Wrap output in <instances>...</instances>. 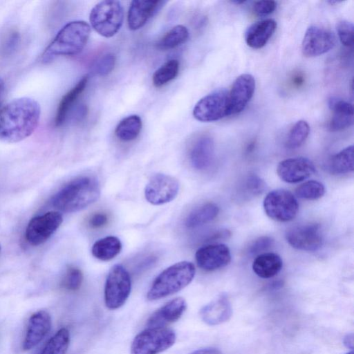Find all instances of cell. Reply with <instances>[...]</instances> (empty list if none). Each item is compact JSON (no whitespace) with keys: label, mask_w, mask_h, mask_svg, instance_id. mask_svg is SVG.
I'll use <instances>...</instances> for the list:
<instances>
[{"label":"cell","mask_w":354,"mask_h":354,"mask_svg":"<svg viewBox=\"0 0 354 354\" xmlns=\"http://www.w3.org/2000/svg\"><path fill=\"white\" fill-rule=\"evenodd\" d=\"M266 188L265 182L257 175H250L245 181V192L251 196L261 194Z\"/></svg>","instance_id":"38"},{"label":"cell","mask_w":354,"mask_h":354,"mask_svg":"<svg viewBox=\"0 0 354 354\" xmlns=\"http://www.w3.org/2000/svg\"><path fill=\"white\" fill-rule=\"evenodd\" d=\"M263 205L267 216L280 222L292 221L297 216L299 209L295 196L283 189L270 192L264 198Z\"/></svg>","instance_id":"8"},{"label":"cell","mask_w":354,"mask_h":354,"mask_svg":"<svg viewBox=\"0 0 354 354\" xmlns=\"http://www.w3.org/2000/svg\"><path fill=\"white\" fill-rule=\"evenodd\" d=\"M116 58L112 53L103 55L98 59L93 67V72L99 76H106L111 73L115 64Z\"/></svg>","instance_id":"36"},{"label":"cell","mask_w":354,"mask_h":354,"mask_svg":"<svg viewBox=\"0 0 354 354\" xmlns=\"http://www.w3.org/2000/svg\"><path fill=\"white\" fill-rule=\"evenodd\" d=\"M179 62L177 59H170L158 68L152 76V82L156 87H160L173 80L178 75Z\"/></svg>","instance_id":"32"},{"label":"cell","mask_w":354,"mask_h":354,"mask_svg":"<svg viewBox=\"0 0 354 354\" xmlns=\"http://www.w3.org/2000/svg\"><path fill=\"white\" fill-rule=\"evenodd\" d=\"M4 87V82L3 80L0 77V94L1 93Z\"/></svg>","instance_id":"45"},{"label":"cell","mask_w":354,"mask_h":354,"mask_svg":"<svg viewBox=\"0 0 354 354\" xmlns=\"http://www.w3.org/2000/svg\"><path fill=\"white\" fill-rule=\"evenodd\" d=\"M189 37L187 28L183 25H177L170 29L157 42L156 47L160 50H169L185 43Z\"/></svg>","instance_id":"30"},{"label":"cell","mask_w":354,"mask_h":354,"mask_svg":"<svg viewBox=\"0 0 354 354\" xmlns=\"http://www.w3.org/2000/svg\"><path fill=\"white\" fill-rule=\"evenodd\" d=\"M245 2V1H231V3H236V4H241V3H244Z\"/></svg>","instance_id":"46"},{"label":"cell","mask_w":354,"mask_h":354,"mask_svg":"<svg viewBox=\"0 0 354 354\" xmlns=\"http://www.w3.org/2000/svg\"><path fill=\"white\" fill-rule=\"evenodd\" d=\"M276 28L277 23L272 19H266L254 22L245 31V42L252 48H261L268 43Z\"/></svg>","instance_id":"22"},{"label":"cell","mask_w":354,"mask_h":354,"mask_svg":"<svg viewBox=\"0 0 354 354\" xmlns=\"http://www.w3.org/2000/svg\"><path fill=\"white\" fill-rule=\"evenodd\" d=\"M336 43L334 33L324 28L311 26L304 34L301 51L304 56L313 57L323 55L332 49Z\"/></svg>","instance_id":"13"},{"label":"cell","mask_w":354,"mask_h":354,"mask_svg":"<svg viewBox=\"0 0 354 354\" xmlns=\"http://www.w3.org/2000/svg\"><path fill=\"white\" fill-rule=\"evenodd\" d=\"M51 327V318L46 310H39L31 315L28 320L25 338L24 350L37 346L48 334Z\"/></svg>","instance_id":"17"},{"label":"cell","mask_w":354,"mask_h":354,"mask_svg":"<svg viewBox=\"0 0 354 354\" xmlns=\"http://www.w3.org/2000/svg\"><path fill=\"white\" fill-rule=\"evenodd\" d=\"M315 171L313 162L307 158H290L281 161L277 168L279 177L284 182L295 183L307 179Z\"/></svg>","instance_id":"16"},{"label":"cell","mask_w":354,"mask_h":354,"mask_svg":"<svg viewBox=\"0 0 354 354\" xmlns=\"http://www.w3.org/2000/svg\"><path fill=\"white\" fill-rule=\"evenodd\" d=\"M122 250L120 240L114 236H108L96 241L91 252L94 257L101 261H109L115 258Z\"/></svg>","instance_id":"26"},{"label":"cell","mask_w":354,"mask_h":354,"mask_svg":"<svg viewBox=\"0 0 354 354\" xmlns=\"http://www.w3.org/2000/svg\"><path fill=\"white\" fill-rule=\"evenodd\" d=\"M83 281L82 271L73 266L67 268L66 273L62 280L61 286L68 290H77L80 288Z\"/></svg>","instance_id":"35"},{"label":"cell","mask_w":354,"mask_h":354,"mask_svg":"<svg viewBox=\"0 0 354 354\" xmlns=\"http://www.w3.org/2000/svg\"><path fill=\"white\" fill-rule=\"evenodd\" d=\"M195 273L192 262L183 261L171 265L154 279L147 292V299H160L180 291L192 282Z\"/></svg>","instance_id":"4"},{"label":"cell","mask_w":354,"mask_h":354,"mask_svg":"<svg viewBox=\"0 0 354 354\" xmlns=\"http://www.w3.org/2000/svg\"><path fill=\"white\" fill-rule=\"evenodd\" d=\"M330 173L340 175L353 171V146L350 145L335 154L328 164Z\"/></svg>","instance_id":"29"},{"label":"cell","mask_w":354,"mask_h":354,"mask_svg":"<svg viewBox=\"0 0 354 354\" xmlns=\"http://www.w3.org/2000/svg\"><path fill=\"white\" fill-rule=\"evenodd\" d=\"M91 27L84 21H73L57 32L41 56V62L48 63L59 56L74 55L86 46Z\"/></svg>","instance_id":"3"},{"label":"cell","mask_w":354,"mask_h":354,"mask_svg":"<svg viewBox=\"0 0 354 354\" xmlns=\"http://www.w3.org/2000/svg\"><path fill=\"white\" fill-rule=\"evenodd\" d=\"M219 212V207L213 203H207L193 209L187 216L185 225L195 228L214 220Z\"/></svg>","instance_id":"27"},{"label":"cell","mask_w":354,"mask_h":354,"mask_svg":"<svg viewBox=\"0 0 354 354\" xmlns=\"http://www.w3.org/2000/svg\"><path fill=\"white\" fill-rule=\"evenodd\" d=\"M176 339V333L171 328L147 327L134 337L131 354H158L171 347Z\"/></svg>","instance_id":"6"},{"label":"cell","mask_w":354,"mask_h":354,"mask_svg":"<svg viewBox=\"0 0 354 354\" xmlns=\"http://www.w3.org/2000/svg\"><path fill=\"white\" fill-rule=\"evenodd\" d=\"M100 195L97 179L83 176L71 180L59 190L52 198V205L64 212H75L96 201Z\"/></svg>","instance_id":"2"},{"label":"cell","mask_w":354,"mask_h":354,"mask_svg":"<svg viewBox=\"0 0 354 354\" xmlns=\"http://www.w3.org/2000/svg\"><path fill=\"white\" fill-rule=\"evenodd\" d=\"M328 105L332 111L328 126L330 131H342L353 124V108L351 103L333 97L329 100Z\"/></svg>","instance_id":"21"},{"label":"cell","mask_w":354,"mask_h":354,"mask_svg":"<svg viewBox=\"0 0 354 354\" xmlns=\"http://www.w3.org/2000/svg\"><path fill=\"white\" fill-rule=\"evenodd\" d=\"M293 81L294 84H295L296 85H300L303 83L304 81L303 76L299 74H297L294 77Z\"/></svg>","instance_id":"44"},{"label":"cell","mask_w":354,"mask_h":354,"mask_svg":"<svg viewBox=\"0 0 354 354\" xmlns=\"http://www.w3.org/2000/svg\"><path fill=\"white\" fill-rule=\"evenodd\" d=\"M41 108L34 99H14L0 111V140L15 143L29 137L37 129Z\"/></svg>","instance_id":"1"},{"label":"cell","mask_w":354,"mask_h":354,"mask_svg":"<svg viewBox=\"0 0 354 354\" xmlns=\"http://www.w3.org/2000/svg\"><path fill=\"white\" fill-rule=\"evenodd\" d=\"M344 344L347 347L353 348V334H348L344 339Z\"/></svg>","instance_id":"43"},{"label":"cell","mask_w":354,"mask_h":354,"mask_svg":"<svg viewBox=\"0 0 354 354\" xmlns=\"http://www.w3.org/2000/svg\"><path fill=\"white\" fill-rule=\"evenodd\" d=\"M195 259L199 268L206 271H213L228 265L231 261V254L226 245L214 243L198 248Z\"/></svg>","instance_id":"15"},{"label":"cell","mask_w":354,"mask_h":354,"mask_svg":"<svg viewBox=\"0 0 354 354\" xmlns=\"http://www.w3.org/2000/svg\"><path fill=\"white\" fill-rule=\"evenodd\" d=\"M283 261L280 256L274 252L258 254L252 263V270L261 278L268 279L275 276L281 270Z\"/></svg>","instance_id":"24"},{"label":"cell","mask_w":354,"mask_h":354,"mask_svg":"<svg viewBox=\"0 0 354 354\" xmlns=\"http://www.w3.org/2000/svg\"><path fill=\"white\" fill-rule=\"evenodd\" d=\"M187 308L183 297H176L156 310L147 322L148 327L165 326L180 318Z\"/></svg>","instance_id":"20"},{"label":"cell","mask_w":354,"mask_h":354,"mask_svg":"<svg viewBox=\"0 0 354 354\" xmlns=\"http://www.w3.org/2000/svg\"><path fill=\"white\" fill-rule=\"evenodd\" d=\"M325 193L324 185L317 180H308L300 185L295 189L297 197L306 200H316Z\"/></svg>","instance_id":"34"},{"label":"cell","mask_w":354,"mask_h":354,"mask_svg":"<svg viewBox=\"0 0 354 354\" xmlns=\"http://www.w3.org/2000/svg\"><path fill=\"white\" fill-rule=\"evenodd\" d=\"M179 186L178 180L174 177L158 173L153 175L146 185L145 197L152 205H163L176 197Z\"/></svg>","instance_id":"11"},{"label":"cell","mask_w":354,"mask_h":354,"mask_svg":"<svg viewBox=\"0 0 354 354\" xmlns=\"http://www.w3.org/2000/svg\"><path fill=\"white\" fill-rule=\"evenodd\" d=\"M0 252H1V245H0Z\"/></svg>","instance_id":"48"},{"label":"cell","mask_w":354,"mask_h":354,"mask_svg":"<svg viewBox=\"0 0 354 354\" xmlns=\"http://www.w3.org/2000/svg\"><path fill=\"white\" fill-rule=\"evenodd\" d=\"M69 342V331L62 328L48 341L40 354H66Z\"/></svg>","instance_id":"31"},{"label":"cell","mask_w":354,"mask_h":354,"mask_svg":"<svg viewBox=\"0 0 354 354\" xmlns=\"http://www.w3.org/2000/svg\"><path fill=\"white\" fill-rule=\"evenodd\" d=\"M276 7L274 1H258L253 5V11L258 15L264 16L272 13Z\"/></svg>","instance_id":"40"},{"label":"cell","mask_w":354,"mask_h":354,"mask_svg":"<svg viewBox=\"0 0 354 354\" xmlns=\"http://www.w3.org/2000/svg\"><path fill=\"white\" fill-rule=\"evenodd\" d=\"M190 354H222L221 352L217 348H205L195 351Z\"/></svg>","instance_id":"42"},{"label":"cell","mask_w":354,"mask_h":354,"mask_svg":"<svg viewBox=\"0 0 354 354\" xmlns=\"http://www.w3.org/2000/svg\"><path fill=\"white\" fill-rule=\"evenodd\" d=\"M353 24L347 20H341L336 25V30L341 43L346 47L353 45Z\"/></svg>","instance_id":"37"},{"label":"cell","mask_w":354,"mask_h":354,"mask_svg":"<svg viewBox=\"0 0 354 354\" xmlns=\"http://www.w3.org/2000/svg\"><path fill=\"white\" fill-rule=\"evenodd\" d=\"M214 155V140L208 135L197 137L192 144L189 153L192 167L198 170L207 169L211 165Z\"/></svg>","instance_id":"19"},{"label":"cell","mask_w":354,"mask_h":354,"mask_svg":"<svg viewBox=\"0 0 354 354\" xmlns=\"http://www.w3.org/2000/svg\"><path fill=\"white\" fill-rule=\"evenodd\" d=\"M131 289L129 272L120 265L113 266L109 272L104 286V302L111 310L122 306L127 300Z\"/></svg>","instance_id":"7"},{"label":"cell","mask_w":354,"mask_h":354,"mask_svg":"<svg viewBox=\"0 0 354 354\" xmlns=\"http://www.w3.org/2000/svg\"><path fill=\"white\" fill-rule=\"evenodd\" d=\"M199 314L205 323L214 326L227 321L230 317L232 308L227 297L221 295L203 306Z\"/></svg>","instance_id":"23"},{"label":"cell","mask_w":354,"mask_h":354,"mask_svg":"<svg viewBox=\"0 0 354 354\" xmlns=\"http://www.w3.org/2000/svg\"><path fill=\"white\" fill-rule=\"evenodd\" d=\"M108 217L104 213L94 214L89 219L88 223L93 228H99L106 224Z\"/></svg>","instance_id":"41"},{"label":"cell","mask_w":354,"mask_h":354,"mask_svg":"<svg viewBox=\"0 0 354 354\" xmlns=\"http://www.w3.org/2000/svg\"><path fill=\"white\" fill-rule=\"evenodd\" d=\"M273 240L269 236H261L256 239L249 247L248 252L251 254H259L270 248Z\"/></svg>","instance_id":"39"},{"label":"cell","mask_w":354,"mask_h":354,"mask_svg":"<svg viewBox=\"0 0 354 354\" xmlns=\"http://www.w3.org/2000/svg\"><path fill=\"white\" fill-rule=\"evenodd\" d=\"M142 129V120L138 115H131L120 121L115 129V136L121 141L136 139Z\"/></svg>","instance_id":"28"},{"label":"cell","mask_w":354,"mask_h":354,"mask_svg":"<svg viewBox=\"0 0 354 354\" xmlns=\"http://www.w3.org/2000/svg\"><path fill=\"white\" fill-rule=\"evenodd\" d=\"M346 354H353V351H351L350 353H348Z\"/></svg>","instance_id":"47"},{"label":"cell","mask_w":354,"mask_h":354,"mask_svg":"<svg viewBox=\"0 0 354 354\" xmlns=\"http://www.w3.org/2000/svg\"><path fill=\"white\" fill-rule=\"evenodd\" d=\"M286 239L292 248L304 251H316L323 243L322 228L318 223L292 227L287 230Z\"/></svg>","instance_id":"12"},{"label":"cell","mask_w":354,"mask_h":354,"mask_svg":"<svg viewBox=\"0 0 354 354\" xmlns=\"http://www.w3.org/2000/svg\"><path fill=\"white\" fill-rule=\"evenodd\" d=\"M255 86V80L250 74H241L235 79L228 91V115L239 113L246 107L254 95Z\"/></svg>","instance_id":"14"},{"label":"cell","mask_w":354,"mask_h":354,"mask_svg":"<svg viewBox=\"0 0 354 354\" xmlns=\"http://www.w3.org/2000/svg\"><path fill=\"white\" fill-rule=\"evenodd\" d=\"M194 118L201 122H214L228 115V91L218 89L202 97L193 109Z\"/></svg>","instance_id":"9"},{"label":"cell","mask_w":354,"mask_h":354,"mask_svg":"<svg viewBox=\"0 0 354 354\" xmlns=\"http://www.w3.org/2000/svg\"><path fill=\"white\" fill-rule=\"evenodd\" d=\"M310 133L308 122L301 120L291 127L288 134L286 146L288 149H297L301 147L307 139Z\"/></svg>","instance_id":"33"},{"label":"cell","mask_w":354,"mask_h":354,"mask_svg":"<svg viewBox=\"0 0 354 354\" xmlns=\"http://www.w3.org/2000/svg\"><path fill=\"white\" fill-rule=\"evenodd\" d=\"M124 11L118 1L106 0L96 4L91 10L89 20L92 28L104 37L115 35L122 25Z\"/></svg>","instance_id":"5"},{"label":"cell","mask_w":354,"mask_h":354,"mask_svg":"<svg viewBox=\"0 0 354 354\" xmlns=\"http://www.w3.org/2000/svg\"><path fill=\"white\" fill-rule=\"evenodd\" d=\"M88 80V75H84L75 86L62 97L58 105L55 118V124L56 127L62 126L64 123L69 111L84 91Z\"/></svg>","instance_id":"25"},{"label":"cell","mask_w":354,"mask_h":354,"mask_svg":"<svg viewBox=\"0 0 354 354\" xmlns=\"http://www.w3.org/2000/svg\"><path fill=\"white\" fill-rule=\"evenodd\" d=\"M62 215L57 211H50L32 218L26 230V241L32 245L46 242L59 227Z\"/></svg>","instance_id":"10"},{"label":"cell","mask_w":354,"mask_h":354,"mask_svg":"<svg viewBox=\"0 0 354 354\" xmlns=\"http://www.w3.org/2000/svg\"><path fill=\"white\" fill-rule=\"evenodd\" d=\"M166 1H133L127 15L129 29L136 30L142 28L166 3Z\"/></svg>","instance_id":"18"}]
</instances>
